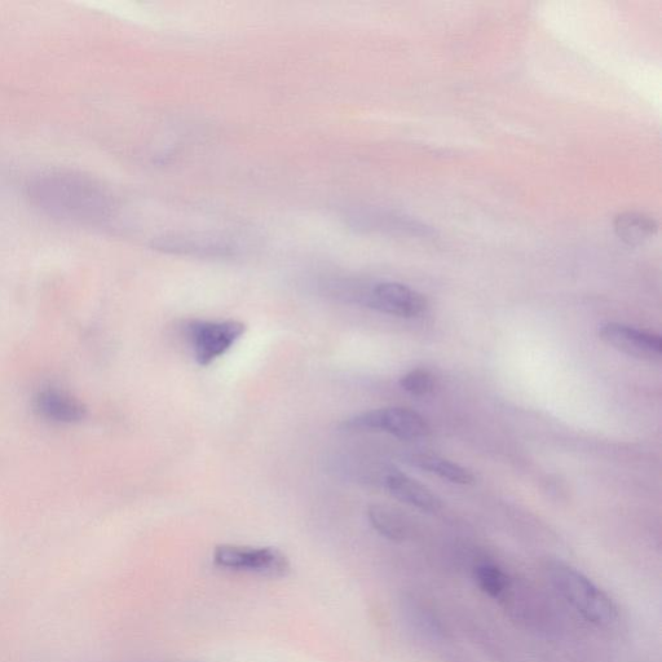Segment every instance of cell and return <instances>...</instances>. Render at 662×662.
I'll use <instances>...</instances> for the list:
<instances>
[{"label":"cell","instance_id":"obj_13","mask_svg":"<svg viewBox=\"0 0 662 662\" xmlns=\"http://www.w3.org/2000/svg\"><path fill=\"white\" fill-rule=\"evenodd\" d=\"M475 580L480 590L492 598L502 597L510 588L509 577L494 564H480L475 569Z\"/></svg>","mask_w":662,"mask_h":662},{"label":"cell","instance_id":"obj_6","mask_svg":"<svg viewBox=\"0 0 662 662\" xmlns=\"http://www.w3.org/2000/svg\"><path fill=\"white\" fill-rule=\"evenodd\" d=\"M372 310L385 315L413 319L427 310V299L418 291L399 282H378L363 289L347 290Z\"/></svg>","mask_w":662,"mask_h":662},{"label":"cell","instance_id":"obj_8","mask_svg":"<svg viewBox=\"0 0 662 662\" xmlns=\"http://www.w3.org/2000/svg\"><path fill=\"white\" fill-rule=\"evenodd\" d=\"M385 485L388 493L397 501L425 513H436L443 507V501L435 493L401 472H390L385 478Z\"/></svg>","mask_w":662,"mask_h":662},{"label":"cell","instance_id":"obj_11","mask_svg":"<svg viewBox=\"0 0 662 662\" xmlns=\"http://www.w3.org/2000/svg\"><path fill=\"white\" fill-rule=\"evenodd\" d=\"M409 463L417 469L438 475L439 478L448 480L450 483L469 485L475 481L472 472L465 467L444 460V458L432 456V454H413L409 457Z\"/></svg>","mask_w":662,"mask_h":662},{"label":"cell","instance_id":"obj_3","mask_svg":"<svg viewBox=\"0 0 662 662\" xmlns=\"http://www.w3.org/2000/svg\"><path fill=\"white\" fill-rule=\"evenodd\" d=\"M348 432H385L400 440L427 438L431 428L421 414L409 408H381L356 414L341 425Z\"/></svg>","mask_w":662,"mask_h":662},{"label":"cell","instance_id":"obj_12","mask_svg":"<svg viewBox=\"0 0 662 662\" xmlns=\"http://www.w3.org/2000/svg\"><path fill=\"white\" fill-rule=\"evenodd\" d=\"M368 519L372 527L387 540L401 542L408 536L403 516L385 505H372L368 510Z\"/></svg>","mask_w":662,"mask_h":662},{"label":"cell","instance_id":"obj_1","mask_svg":"<svg viewBox=\"0 0 662 662\" xmlns=\"http://www.w3.org/2000/svg\"><path fill=\"white\" fill-rule=\"evenodd\" d=\"M29 196L44 213L72 223L103 222L113 209L107 189L81 172H46L30 183Z\"/></svg>","mask_w":662,"mask_h":662},{"label":"cell","instance_id":"obj_7","mask_svg":"<svg viewBox=\"0 0 662 662\" xmlns=\"http://www.w3.org/2000/svg\"><path fill=\"white\" fill-rule=\"evenodd\" d=\"M599 337L608 346L634 359L655 361L662 355L660 335L633 326L611 322L600 328Z\"/></svg>","mask_w":662,"mask_h":662},{"label":"cell","instance_id":"obj_2","mask_svg":"<svg viewBox=\"0 0 662 662\" xmlns=\"http://www.w3.org/2000/svg\"><path fill=\"white\" fill-rule=\"evenodd\" d=\"M551 585L578 615L597 626H609L619 612L612 598L584 573L568 564L556 562L547 568Z\"/></svg>","mask_w":662,"mask_h":662},{"label":"cell","instance_id":"obj_5","mask_svg":"<svg viewBox=\"0 0 662 662\" xmlns=\"http://www.w3.org/2000/svg\"><path fill=\"white\" fill-rule=\"evenodd\" d=\"M246 330V324L237 320L189 322L187 333L197 364L203 368L214 364L232 350V347L244 337Z\"/></svg>","mask_w":662,"mask_h":662},{"label":"cell","instance_id":"obj_14","mask_svg":"<svg viewBox=\"0 0 662 662\" xmlns=\"http://www.w3.org/2000/svg\"><path fill=\"white\" fill-rule=\"evenodd\" d=\"M400 386L413 396H427L435 390V378L428 370L414 369L400 379Z\"/></svg>","mask_w":662,"mask_h":662},{"label":"cell","instance_id":"obj_10","mask_svg":"<svg viewBox=\"0 0 662 662\" xmlns=\"http://www.w3.org/2000/svg\"><path fill=\"white\" fill-rule=\"evenodd\" d=\"M615 231L626 244L642 245L656 235L659 224L651 216L629 211L616 216Z\"/></svg>","mask_w":662,"mask_h":662},{"label":"cell","instance_id":"obj_4","mask_svg":"<svg viewBox=\"0 0 662 662\" xmlns=\"http://www.w3.org/2000/svg\"><path fill=\"white\" fill-rule=\"evenodd\" d=\"M213 560L220 568L264 577L281 578L290 571L288 556L275 547L219 545L215 547Z\"/></svg>","mask_w":662,"mask_h":662},{"label":"cell","instance_id":"obj_9","mask_svg":"<svg viewBox=\"0 0 662 662\" xmlns=\"http://www.w3.org/2000/svg\"><path fill=\"white\" fill-rule=\"evenodd\" d=\"M35 409L47 421L61 425H72L85 417V408L77 399L54 388L39 392L35 397Z\"/></svg>","mask_w":662,"mask_h":662}]
</instances>
